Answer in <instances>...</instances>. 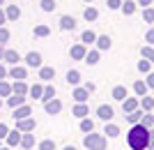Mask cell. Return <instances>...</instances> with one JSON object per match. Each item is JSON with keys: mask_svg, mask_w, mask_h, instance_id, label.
Segmentation results:
<instances>
[{"mask_svg": "<svg viewBox=\"0 0 154 150\" xmlns=\"http://www.w3.org/2000/svg\"><path fill=\"white\" fill-rule=\"evenodd\" d=\"M88 113H90V106L88 104H76L74 109H71V116H76V118H88Z\"/></svg>", "mask_w": 154, "mask_h": 150, "instance_id": "cell-19", "label": "cell"}, {"mask_svg": "<svg viewBox=\"0 0 154 150\" xmlns=\"http://www.w3.org/2000/svg\"><path fill=\"white\" fill-rule=\"evenodd\" d=\"M136 0H122V7H120V9H122L124 12V16H131V14L136 12Z\"/></svg>", "mask_w": 154, "mask_h": 150, "instance_id": "cell-26", "label": "cell"}, {"mask_svg": "<svg viewBox=\"0 0 154 150\" xmlns=\"http://www.w3.org/2000/svg\"><path fill=\"white\" fill-rule=\"evenodd\" d=\"M71 97H74V102H76V104H85V102L90 99V92L85 90L83 85H76V88H74V92H71Z\"/></svg>", "mask_w": 154, "mask_h": 150, "instance_id": "cell-7", "label": "cell"}, {"mask_svg": "<svg viewBox=\"0 0 154 150\" xmlns=\"http://www.w3.org/2000/svg\"><path fill=\"white\" fill-rule=\"evenodd\" d=\"M9 37H12V35H9V30H7V28L2 26V28H0V44L5 46L7 42H9Z\"/></svg>", "mask_w": 154, "mask_h": 150, "instance_id": "cell-43", "label": "cell"}, {"mask_svg": "<svg viewBox=\"0 0 154 150\" xmlns=\"http://www.w3.org/2000/svg\"><path fill=\"white\" fill-rule=\"evenodd\" d=\"M71 60H85V56H88V46L83 44H74L71 46V51H69Z\"/></svg>", "mask_w": 154, "mask_h": 150, "instance_id": "cell-9", "label": "cell"}, {"mask_svg": "<svg viewBox=\"0 0 154 150\" xmlns=\"http://www.w3.org/2000/svg\"><path fill=\"white\" fill-rule=\"evenodd\" d=\"M129 95H127V88L124 85H115L113 88V99H117V102H124Z\"/></svg>", "mask_w": 154, "mask_h": 150, "instance_id": "cell-28", "label": "cell"}, {"mask_svg": "<svg viewBox=\"0 0 154 150\" xmlns=\"http://www.w3.org/2000/svg\"><path fill=\"white\" fill-rule=\"evenodd\" d=\"M7 78H14V81H26V78H28V67L14 65L12 69H7Z\"/></svg>", "mask_w": 154, "mask_h": 150, "instance_id": "cell-3", "label": "cell"}, {"mask_svg": "<svg viewBox=\"0 0 154 150\" xmlns=\"http://www.w3.org/2000/svg\"><path fill=\"white\" fill-rule=\"evenodd\" d=\"M136 5H143V7H147V5H152V0H136Z\"/></svg>", "mask_w": 154, "mask_h": 150, "instance_id": "cell-51", "label": "cell"}, {"mask_svg": "<svg viewBox=\"0 0 154 150\" xmlns=\"http://www.w3.org/2000/svg\"><path fill=\"white\" fill-rule=\"evenodd\" d=\"M99 58H101V56H99V51H88V56H85V62H88V65H97V62H99Z\"/></svg>", "mask_w": 154, "mask_h": 150, "instance_id": "cell-35", "label": "cell"}, {"mask_svg": "<svg viewBox=\"0 0 154 150\" xmlns=\"http://www.w3.org/2000/svg\"><path fill=\"white\" fill-rule=\"evenodd\" d=\"M62 150H78V148H74V145H64Z\"/></svg>", "mask_w": 154, "mask_h": 150, "instance_id": "cell-53", "label": "cell"}, {"mask_svg": "<svg viewBox=\"0 0 154 150\" xmlns=\"http://www.w3.org/2000/svg\"><path fill=\"white\" fill-rule=\"evenodd\" d=\"M138 69H140L143 74H149V72H152V62H147L145 58H143V60H138Z\"/></svg>", "mask_w": 154, "mask_h": 150, "instance_id": "cell-41", "label": "cell"}, {"mask_svg": "<svg viewBox=\"0 0 154 150\" xmlns=\"http://www.w3.org/2000/svg\"><path fill=\"white\" fill-rule=\"evenodd\" d=\"M37 150H55V141L53 139H44L37 143Z\"/></svg>", "mask_w": 154, "mask_h": 150, "instance_id": "cell-34", "label": "cell"}, {"mask_svg": "<svg viewBox=\"0 0 154 150\" xmlns=\"http://www.w3.org/2000/svg\"><path fill=\"white\" fill-rule=\"evenodd\" d=\"M44 111L48 113V116H58V113L62 111V102H60V99H51V102H46Z\"/></svg>", "mask_w": 154, "mask_h": 150, "instance_id": "cell-11", "label": "cell"}, {"mask_svg": "<svg viewBox=\"0 0 154 150\" xmlns=\"http://www.w3.org/2000/svg\"><path fill=\"white\" fill-rule=\"evenodd\" d=\"M145 42H147V46H152V44H154V28L149 30L147 35H145Z\"/></svg>", "mask_w": 154, "mask_h": 150, "instance_id": "cell-46", "label": "cell"}, {"mask_svg": "<svg viewBox=\"0 0 154 150\" xmlns=\"http://www.w3.org/2000/svg\"><path fill=\"white\" fill-rule=\"evenodd\" d=\"M39 78H42L44 83H51L53 78H55V67H46V65H42V67H39Z\"/></svg>", "mask_w": 154, "mask_h": 150, "instance_id": "cell-10", "label": "cell"}, {"mask_svg": "<svg viewBox=\"0 0 154 150\" xmlns=\"http://www.w3.org/2000/svg\"><path fill=\"white\" fill-rule=\"evenodd\" d=\"M21 148H26V150L35 148V132H30V134H23V136H21Z\"/></svg>", "mask_w": 154, "mask_h": 150, "instance_id": "cell-25", "label": "cell"}, {"mask_svg": "<svg viewBox=\"0 0 154 150\" xmlns=\"http://www.w3.org/2000/svg\"><path fill=\"white\" fill-rule=\"evenodd\" d=\"M127 141H129L131 150H147L149 148V129H145L140 123L134 125L127 134Z\"/></svg>", "mask_w": 154, "mask_h": 150, "instance_id": "cell-1", "label": "cell"}, {"mask_svg": "<svg viewBox=\"0 0 154 150\" xmlns=\"http://www.w3.org/2000/svg\"><path fill=\"white\" fill-rule=\"evenodd\" d=\"M2 56H5V46L0 44V60H2Z\"/></svg>", "mask_w": 154, "mask_h": 150, "instance_id": "cell-52", "label": "cell"}, {"mask_svg": "<svg viewBox=\"0 0 154 150\" xmlns=\"http://www.w3.org/2000/svg\"><path fill=\"white\" fill-rule=\"evenodd\" d=\"M12 95V83L9 81H0V97H9Z\"/></svg>", "mask_w": 154, "mask_h": 150, "instance_id": "cell-36", "label": "cell"}, {"mask_svg": "<svg viewBox=\"0 0 154 150\" xmlns=\"http://www.w3.org/2000/svg\"><path fill=\"white\" fill-rule=\"evenodd\" d=\"M81 132H83V134H90V132H94V123H92L90 118H83V120H81Z\"/></svg>", "mask_w": 154, "mask_h": 150, "instance_id": "cell-31", "label": "cell"}, {"mask_svg": "<svg viewBox=\"0 0 154 150\" xmlns=\"http://www.w3.org/2000/svg\"><path fill=\"white\" fill-rule=\"evenodd\" d=\"M140 118H143V111H138V109H136V111H131V113H127V120L131 125H138L140 123Z\"/></svg>", "mask_w": 154, "mask_h": 150, "instance_id": "cell-38", "label": "cell"}, {"mask_svg": "<svg viewBox=\"0 0 154 150\" xmlns=\"http://www.w3.org/2000/svg\"><path fill=\"white\" fill-rule=\"evenodd\" d=\"M103 136H108V139H115L120 136V127L113 123H106V127H103Z\"/></svg>", "mask_w": 154, "mask_h": 150, "instance_id": "cell-22", "label": "cell"}, {"mask_svg": "<svg viewBox=\"0 0 154 150\" xmlns=\"http://www.w3.org/2000/svg\"><path fill=\"white\" fill-rule=\"evenodd\" d=\"M5 16H7V21H19L21 19V7L19 5H7L5 7Z\"/></svg>", "mask_w": 154, "mask_h": 150, "instance_id": "cell-17", "label": "cell"}, {"mask_svg": "<svg viewBox=\"0 0 154 150\" xmlns=\"http://www.w3.org/2000/svg\"><path fill=\"white\" fill-rule=\"evenodd\" d=\"M97 116L101 118V120H106V123H110V120H113V116H115V111H113V106L101 104V106H97Z\"/></svg>", "mask_w": 154, "mask_h": 150, "instance_id": "cell-8", "label": "cell"}, {"mask_svg": "<svg viewBox=\"0 0 154 150\" xmlns=\"http://www.w3.org/2000/svg\"><path fill=\"white\" fill-rule=\"evenodd\" d=\"M35 127H37V120L35 118H26V120H16L14 129H19L21 134H30V132H35Z\"/></svg>", "mask_w": 154, "mask_h": 150, "instance_id": "cell-4", "label": "cell"}, {"mask_svg": "<svg viewBox=\"0 0 154 150\" xmlns=\"http://www.w3.org/2000/svg\"><path fill=\"white\" fill-rule=\"evenodd\" d=\"M23 62H26V67L39 69V67H42V53H39V51H30V53H26Z\"/></svg>", "mask_w": 154, "mask_h": 150, "instance_id": "cell-5", "label": "cell"}, {"mask_svg": "<svg viewBox=\"0 0 154 150\" xmlns=\"http://www.w3.org/2000/svg\"><path fill=\"white\" fill-rule=\"evenodd\" d=\"M58 23H60V30H74V28H76V19L69 16V14H62Z\"/></svg>", "mask_w": 154, "mask_h": 150, "instance_id": "cell-16", "label": "cell"}, {"mask_svg": "<svg viewBox=\"0 0 154 150\" xmlns=\"http://www.w3.org/2000/svg\"><path fill=\"white\" fill-rule=\"evenodd\" d=\"M5 78H7V67L0 62V81H5Z\"/></svg>", "mask_w": 154, "mask_h": 150, "instance_id": "cell-48", "label": "cell"}, {"mask_svg": "<svg viewBox=\"0 0 154 150\" xmlns=\"http://www.w3.org/2000/svg\"><path fill=\"white\" fill-rule=\"evenodd\" d=\"M23 104H26V97H21V95H9L7 97V106H12V109H19Z\"/></svg>", "mask_w": 154, "mask_h": 150, "instance_id": "cell-23", "label": "cell"}, {"mask_svg": "<svg viewBox=\"0 0 154 150\" xmlns=\"http://www.w3.org/2000/svg\"><path fill=\"white\" fill-rule=\"evenodd\" d=\"M7 134H9V127H7L5 123H0V141H2V139H7Z\"/></svg>", "mask_w": 154, "mask_h": 150, "instance_id": "cell-45", "label": "cell"}, {"mask_svg": "<svg viewBox=\"0 0 154 150\" xmlns=\"http://www.w3.org/2000/svg\"><path fill=\"white\" fill-rule=\"evenodd\" d=\"M140 125L145 127V129H152V127H154V116H149V113L145 116V113H143V118H140Z\"/></svg>", "mask_w": 154, "mask_h": 150, "instance_id": "cell-39", "label": "cell"}, {"mask_svg": "<svg viewBox=\"0 0 154 150\" xmlns=\"http://www.w3.org/2000/svg\"><path fill=\"white\" fill-rule=\"evenodd\" d=\"M51 99H55V88H53L51 83H46L44 85V92H42V99H39V102H51Z\"/></svg>", "mask_w": 154, "mask_h": 150, "instance_id": "cell-20", "label": "cell"}, {"mask_svg": "<svg viewBox=\"0 0 154 150\" xmlns=\"http://www.w3.org/2000/svg\"><path fill=\"white\" fill-rule=\"evenodd\" d=\"M26 118H32L30 104H23V106H19V109H14V120H26Z\"/></svg>", "mask_w": 154, "mask_h": 150, "instance_id": "cell-15", "label": "cell"}, {"mask_svg": "<svg viewBox=\"0 0 154 150\" xmlns=\"http://www.w3.org/2000/svg\"><path fill=\"white\" fill-rule=\"evenodd\" d=\"M83 88H85V90H88V92H94V88H97V85H94V83H90V81H88V83H85Z\"/></svg>", "mask_w": 154, "mask_h": 150, "instance_id": "cell-50", "label": "cell"}, {"mask_svg": "<svg viewBox=\"0 0 154 150\" xmlns=\"http://www.w3.org/2000/svg\"><path fill=\"white\" fill-rule=\"evenodd\" d=\"M145 83H147V88H154V72L147 74V81H145Z\"/></svg>", "mask_w": 154, "mask_h": 150, "instance_id": "cell-47", "label": "cell"}, {"mask_svg": "<svg viewBox=\"0 0 154 150\" xmlns=\"http://www.w3.org/2000/svg\"><path fill=\"white\" fill-rule=\"evenodd\" d=\"M28 90H30V85H28L26 81H14V83H12V95L28 97Z\"/></svg>", "mask_w": 154, "mask_h": 150, "instance_id": "cell-12", "label": "cell"}, {"mask_svg": "<svg viewBox=\"0 0 154 150\" xmlns=\"http://www.w3.org/2000/svg\"><path fill=\"white\" fill-rule=\"evenodd\" d=\"M48 35H51V28L46 26V23H37V26H35V37L44 39V37H48Z\"/></svg>", "mask_w": 154, "mask_h": 150, "instance_id": "cell-24", "label": "cell"}, {"mask_svg": "<svg viewBox=\"0 0 154 150\" xmlns=\"http://www.w3.org/2000/svg\"><path fill=\"white\" fill-rule=\"evenodd\" d=\"M39 7H42V12H53L55 9V0H42Z\"/></svg>", "mask_w": 154, "mask_h": 150, "instance_id": "cell-40", "label": "cell"}, {"mask_svg": "<svg viewBox=\"0 0 154 150\" xmlns=\"http://www.w3.org/2000/svg\"><path fill=\"white\" fill-rule=\"evenodd\" d=\"M97 51H108L110 46H113V39L108 37V35H97Z\"/></svg>", "mask_w": 154, "mask_h": 150, "instance_id": "cell-14", "label": "cell"}, {"mask_svg": "<svg viewBox=\"0 0 154 150\" xmlns=\"http://www.w3.org/2000/svg\"><path fill=\"white\" fill-rule=\"evenodd\" d=\"M97 42V33H92V30H85V33H81V44L83 46H90Z\"/></svg>", "mask_w": 154, "mask_h": 150, "instance_id": "cell-21", "label": "cell"}, {"mask_svg": "<svg viewBox=\"0 0 154 150\" xmlns=\"http://www.w3.org/2000/svg\"><path fill=\"white\" fill-rule=\"evenodd\" d=\"M138 106H140V99H136V97H127V99L122 102V111H124V113H131V111H136Z\"/></svg>", "mask_w": 154, "mask_h": 150, "instance_id": "cell-18", "label": "cell"}, {"mask_svg": "<svg viewBox=\"0 0 154 150\" xmlns=\"http://www.w3.org/2000/svg\"><path fill=\"white\" fill-rule=\"evenodd\" d=\"M64 78H67V83H69V85H78V83H81V72H78V69H69Z\"/></svg>", "mask_w": 154, "mask_h": 150, "instance_id": "cell-27", "label": "cell"}, {"mask_svg": "<svg viewBox=\"0 0 154 150\" xmlns=\"http://www.w3.org/2000/svg\"><path fill=\"white\" fill-rule=\"evenodd\" d=\"M83 145L88 150H106V148H108V141H106L103 134H94V132H90V134H85V136H83Z\"/></svg>", "mask_w": 154, "mask_h": 150, "instance_id": "cell-2", "label": "cell"}, {"mask_svg": "<svg viewBox=\"0 0 154 150\" xmlns=\"http://www.w3.org/2000/svg\"><path fill=\"white\" fill-rule=\"evenodd\" d=\"M140 56L147 60V62H154V49H152V46H143V49H140Z\"/></svg>", "mask_w": 154, "mask_h": 150, "instance_id": "cell-37", "label": "cell"}, {"mask_svg": "<svg viewBox=\"0 0 154 150\" xmlns=\"http://www.w3.org/2000/svg\"><path fill=\"white\" fill-rule=\"evenodd\" d=\"M106 5H108V9H120V7H122V0H108Z\"/></svg>", "mask_w": 154, "mask_h": 150, "instance_id": "cell-44", "label": "cell"}, {"mask_svg": "<svg viewBox=\"0 0 154 150\" xmlns=\"http://www.w3.org/2000/svg\"><path fill=\"white\" fill-rule=\"evenodd\" d=\"M83 2H92V0H83Z\"/></svg>", "mask_w": 154, "mask_h": 150, "instance_id": "cell-57", "label": "cell"}, {"mask_svg": "<svg viewBox=\"0 0 154 150\" xmlns=\"http://www.w3.org/2000/svg\"><path fill=\"white\" fill-rule=\"evenodd\" d=\"M147 150H154V145H149V148H147Z\"/></svg>", "mask_w": 154, "mask_h": 150, "instance_id": "cell-56", "label": "cell"}, {"mask_svg": "<svg viewBox=\"0 0 154 150\" xmlns=\"http://www.w3.org/2000/svg\"><path fill=\"white\" fill-rule=\"evenodd\" d=\"M143 21L154 23V9H152V7H145V9H143Z\"/></svg>", "mask_w": 154, "mask_h": 150, "instance_id": "cell-42", "label": "cell"}, {"mask_svg": "<svg viewBox=\"0 0 154 150\" xmlns=\"http://www.w3.org/2000/svg\"><path fill=\"white\" fill-rule=\"evenodd\" d=\"M147 90H149V88H147V83H145V81H136V83H134V92L138 95V97H145V95H147Z\"/></svg>", "mask_w": 154, "mask_h": 150, "instance_id": "cell-29", "label": "cell"}, {"mask_svg": "<svg viewBox=\"0 0 154 150\" xmlns=\"http://www.w3.org/2000/svg\"><path fill=\"white\" fill-rule=\"evenodd\" d=\"M140 109L149 113V111L154 109V99H152V97H147V95H145V97H140Z\"/></svg>", "mask_w": 154, "mask_h": 150, "instance_id": "cell-33", "label": "cell"}, {"mask_svg": "<svg viewBox=\"0 0 154 150\" xmlns=\"http://www.w3.org/2000/svg\"><path fill=\"white\" fill-rule=\"evenodd\" d=\"M83 19L88 21V23H90V21H97V19H99V12H97L94 7H88V9L83 12Z\"/></svg>", "mask_w": 154, "mask_h": 150, "instance_id": "cell-32", "label": "cell"}, {"mask_svg": "<svg viewBox=\"0 0 154 150\" xmlns=\"http://www.w3.org/2000/svg\"><path fill=\"white\" fill-rule=\"evenodd\" d=\"M7 23V16H5V9H2V7H0V28L5 26Z\"/></svg>", "mask_w": 154, "mask_h": 150, "instance_id": "cell-49", "label": "cell"}, {"mask_svg": "<svg viewBox=\"0 0 154 150\" xmlns=\"http://www.w3.org/2000/svg\"><path fill=\"white\" fill-rule=\"evenodd\" d=\"M21 136H23V134H21L19 129H9V134H7V148H16V145H21Z\"/></svg>", "mask_w": 154, "mask_h": 150, "instance_id": "cell-13", "label": "cell"}, {"mask_svg": "<svg viewBox=\"0 0 154 150\" xmlns=\"http://www.w3.org/2000/svg\"><path fill=\"white\" fill-rule=\"evenodd\" d=\"M42 92H44V85H42V83H35V85H30L28 95H30V97H35V99H42Z\"/></svg>", "mask_w": 154, "mask_h": 150, "instance_id": "cell-30", "label": "cell"}, {"mask_svg": "<svg viewBox=\"0 0 154 150\" xmlns=\"http://www.w3.org/2000/svg\"><path fill=\"white\" fill-rule=\"evenodd\" d=\"M0 106H2V99H0Z\"/></svg>", "mask_w": 154, "mask_h": 150, "instance_id": "cell-58", "label": "cell"}, {"mask_svg": "<svg viewBox=\"0 0 154 150\" xmlns=\"http://www.w3.org/2000/svg\"><path fill=\"white\" fill-rule=\"evenodd\" d=\"M21 60H23V58H21V53L19 51H14V49H5V56H2V62H7V65H19V62H21Z\"/></svg>", "mask_w": 154, "mask_h": 150, "instance_id": "cell-6", "label": "cell"}, {"mask_svg": "<svg viewBox=\"0 0 154 150\" xmlns=\"http://www.w3.org/2000/svg\"><path fill=\"white\" fill-rule=\"evenodd\" d=\"M0 150H12V148H7V145H0Z\"/></svg>", "mask_w": 154, "mask_h": 150, "instance_id": "cell-54", "label": "cell"}, {"mask_svg": "<svg viewBox=\"0 0 154 150\" xmlns=\"http://www.w3.org/2000/svg\"><path fill=\"white\" fill-rule=\"evenodd\" d=\"M2 5H5V0H0V7H2Z\"/></svg>", "mask_w": 154, "mask_h": 150, "instance_id": "cell-55", "label": "cell"}]
</instances>
